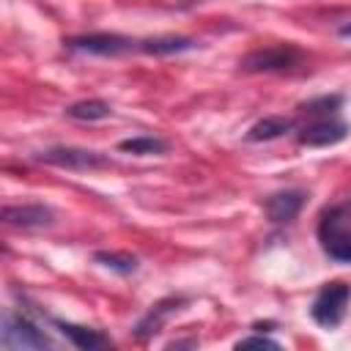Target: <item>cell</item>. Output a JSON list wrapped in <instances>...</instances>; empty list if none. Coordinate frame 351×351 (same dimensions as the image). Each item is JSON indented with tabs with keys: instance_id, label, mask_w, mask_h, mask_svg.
Returning <instances> with one entry per match:
<instances>
[{
	"instance_id": "6da1fadb",
	"label": "cell",
	"mask_w": 351,
	"mask_h": 351,
	"mask_svg": "<svg viewBox=\"0 0 351 351\" xmlns=\"http://www.w3.org/2000/svg\"><path fill=\"white\" fill-rule=\"evenodd\" d=\"M321 250L340 263H351V200L329 206L318 219Z\"/></svg>"
},
{
	"instance_id": "7a4b0ae2",
	"label": "cell",
	"mask_w": 351,
	"mask_h": 351,
	"mask_svg": "<svg viewBox=\"0 0 351 351\" xmlns=\"http://www.w3.org/2000/svg\"><path fill=\"white\" fill-rule=\"evenodd\" d=\"M3 348H52V340L38 324H33L22 313H5L3 315V332H0Z\"/></svg>"
},
{
	"instance_id": "3957f363",
	"label": "cell",
	"mask_w": 351,
	"mask_h": 351,
	"mask_svg": "<svg viewBox=\"0 0 351 351\" xmlns=\"http://www.w3.org/2000/svg\"><path fill=\"white\" fill-rule=\"evenodd\" d=\"M348 302H351V285H346V282H329V285H324L315 293L313 307H310V315H313L315 324L332 329V326H337L343 321Z\"/></svg>"
},
{
	"instance_id": "277c9868",
	"label": "cell",
	"mask_w": 351,
	"mask_h": 351,
	"mask_svg": "<svg viewBox=\"0 0 351 351\" xmlns=\"http://www.w3.org/2000/svg\"><path fill=\"white\" fill-rule=\"evenodd\" d=\"M302 60V52L293 44H274V47H263V49H252L250 55L241 58V71L250 74H261V71H285L293 69Z\"/></svg>"
},
{
	"instance_id": "5b68a950",
	"label": "cell",
	"mask_w": 351,
	"mask_h": 351,
	"mask_svg": "<svg viewBox=\"0 0 351 351\" xmlns=\"http://www.w3.org/2000/svg\"><path fill=\"white\" fill-rule=\"evenodd\" d=\"M140 41H132L118 33H88V36H74L66 41L69 49L74 52H88V55H101V58H115L137 49Z\"/></svg>"
},
{
	"instance_id": "8992f818",
	"label": "cell",
	"mask_w": 351,
	"mask_h": 351,
	"mask_svg": "<svg viewBox=\"0 0 351 351\" xmlns=\"http://www.w3.org/2000/svg\"><path fill=\"white\" fill-rule=\"evenodd\" d=\"M41 162L47 165H55V167H63V170H96V167H107L110 159L99 151H88V148H69V145H60V148H49V151H41L38 154Z\"/></svg>"
},
{
	"instance_id": "52a82bcc",
	"label": "cell",
	"mask_w": 351,
	"mask_h": 351,
	"mask_svg": "<svg viewBox=\"0 0 351 351\" xmlns=\"http://www.w3.org/2000/svg\"><path fill=\"white\" fill-rule=\"evenodd\" d=\"M346 134H348V123L340 121L337 115H329V118H313L310 123H304L296 140L307 148H326V145L346 140Z\"/></svg>"
},
{
	"instance_id": "ba28073f",
	"label": "cell",
	"mask_w": 351,
	"mask_h": 351,
	"mask_svg": "<svg viewBox=\"0 0 351 351\" xmlns=\"http://www.w3.org/2000/svg\"><path fill=\"white\" fill-rule=\"evenodd\" d=\"M3 222L11 228H22V230H38L55 222V211L44 203H16V206L3 208Z\"/></svg>"
},
{
	"instance_id": "9c48e42d",
	"label": "cell",
	"mask_w": 351,
	"mask_h": 351,
	"mask_svg": "<svg viewBox=\"0 0 351 351\" xmlns=\"http://www.w3.org/2000/svg\"><path fill=\"white\" fill-rule=\"evenodd\" d=\"M304 200H307V195H304L302 189H282V192L269 195L266 203H263V208H266V217H269L271 222L282 225V222L296 219V214L302 211Z\"/></svg>"
},
{
	"instance_id": "30bf717a",
	"label": "cell",
	"mask_w": 351,
	"mask_h": 351,
	"mask_svg": "<svg viewBox=\"0 0 351 351\" xmlns=\"http://www.w3.org/2000/svg\"><path fill=\"white\" fill-rule=\"evenodd\" d=\"M184 304V299L181 296H167V299H162V302H156V304H151V310L137 321V326H134V337L137 340H148L151 335H156L162 326H165V321L178 310Z\"/></svg>"
},
{
	"instance_id": "8fae6325",
	"label": "cell",
	"mask_w": 351,
	"mask_h": 351,
	"mask_svg": "<svg viewBox=\"0 0 351 351\" xmlns=\"http://www.w3.org/2000/svg\"><path fill=\"white\" fill-rule=\"evenodd\" d=\"M60 335L80 351H99V348H110V337L99 329H90V326H77V324H69V321H52Z\"/></svg>"
},
{
	"instance_id": "7c38bea8",
	"label": "cell",
	"mask_w": 351,
	"mask_h": 351,
	"mask_svg": "<svg viewBox=\"0 0 351 351\" xmlns=\"http://www.w3.org/2000/svg\"><path fill=\"white\" fill-rule=\"evenodd\" d=\"M291 129H293V121H291V118H282V115H266V118H261L258 123L250 126L247 140H250V143L277 140V137H282V134L291 132Z\"/></svg>"
},
{
	"instance_id": "4fadbf2b",
	"label": "cell",
	"mask_w": 351,
	"mask_h": 351,
	"mask_svg": "<svg viewBox=\"0 0 351 351\" xmlns=\"http://www.w3.org/2000/svg\"><path fill=\"white\" fill-rule=\"evenodd\" d=\"M192 47H195V41L186 36H159V38H145L137 44V49L145 55H176V52H186Z\"/></svg>"
},
{
	"instance_id": "5bb4252c",
	"label": "cell",
	"mask_w": 351,
	"mask_h": 351,
	"mask_svg": "<svg viewBox=\"0 0 351 351\" xmlns=\"http://www.w3.org/2000/svg\"><path fill=\"white\" fill-rule=\"evenodd\" d=\"M110 112H112L110 104L101 99H85L66 107V115L74 121H101V118H110Z\"/></svg>"
},
{
	"instance_id": "9a60e30c",
	"label": "cell",
	"mask_w": 351,
	"mask_h": 351,
	"mask_svg": "<svg viewBox=\"0 0 351 351\" xmlns=\"http://www.w3.org/2000/svg\"><path fill=\"white\" fill-rule=\"evenodd\" d=\"M121 151L126 154H137V156H151V154H165L167 151V140L162 137H151V134H140V137H129L118 143Z\"/></svg>"
},
{
	"instance_id": "2e32d148",
	"label": "cell",
	"mask_w": 351,
	"mask_h": 351,
	"mask_svg": "<svg viewBox=\"0 0 351 351\" xmlns=\"http://www.w3.org/2000/svg\"><path fill=\"white\" fill-rule=\"evenodd\" d=\"M340 104H343V96L332 93V96L310 99V101H304L299 110H302V115H304V118H310V121H313V118H329V115H337Z\"/></svg>"
},
{
	"instance_id": "e0dca14e",
	"label": "cell",
	"mask_w": 351,
	"mask_h": 351,
	"mask_svg": "<svg viewBox=\"0 0 351 351\" xmlns=\"http://www.w3.org/2000/svg\"><path fill=\"white\" fill-rule=\"evenodd\" d=\"M93 261L101 263V266H107V269H112V271H118V274L137 271V258L129 255V252H96Z\"/></svg>"
},
{
	"instance_id": "ac0fdd59",
	"label": "cell",
	"mask_w": 351,
	"mask_h": 351,
	"mask_svg": "<svg viewBox=\"0 0 351 351\" xmlns=\"http://www.w3.org/2000/svg\"><path fill=\"white\" fill-rule=\"evenodd\" d=\"M236 348H280L277 340L271 337H263V335H255V337H244L236 343Z\"/></svg>"
},
{
	"instance_id": "d6986e66",
	"label": "cell",
	"mask_w": 351,
	"mask_h": 351,
	"mask_svg": "<svg viewBox=\"0 0 351 351\" xmlns=\"http://www.w3.org/2000/svg\"><path fill=\"white\" fill-rule=\"evenodd\" d=\"M340 36H343V38H351V25H343V27H340Z\"/></svg>"
}]
</instances>
